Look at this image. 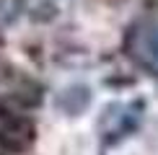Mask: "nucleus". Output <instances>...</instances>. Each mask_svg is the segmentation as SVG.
Wrapping results in <instances>:
<instances>
[{"label": "nucleus", "instance_id": "1", "mask_svg": "<svg viewBox=\"0 0 158 155\" xmlns=\"http://www.w3.org/2000/svg\"><path fill=\"white\" fill-rule=\"evenodd\" d=\"M34 140V124L23 116H3L0 119V142L13 153H21Z\"/></svg>", "mask_w": 158, "mask_h": 155}]
</instances>
